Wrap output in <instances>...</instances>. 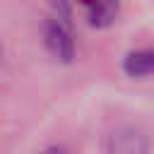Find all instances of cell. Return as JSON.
<instances>
[{
  "label": "cell",
  "mask_w": 154,
  "mask_h": 154,
  "mask_svg": "<svg viewBox=\"0 0 154 154\" xmlns=\"http://www.w3.org/2000/svg\"><path fill=\"white\" fill-rule=\"evenodd\" d=\"M125 72L132 77H144L154 72V48L135 51L125 58Z\"/></svg>",
  "instance_id": "obj_1"
},
{
  "label": "cell",
  "mask_w": 154,
  "mask_h": 154,
  "mask_svg": "<svg viewBox=\"0 0 154 154\" xmlns=\"http://www.w3.org/2000/svg\"><path fill=\"white\" fill-rule=\"evenodd\" d=\"M82 5L89 12V22L103 26V24H108L113 19L116 7H118V0H82Z\"/></svg>",
  "instance_id": "obj_2"
}]
</instances>
